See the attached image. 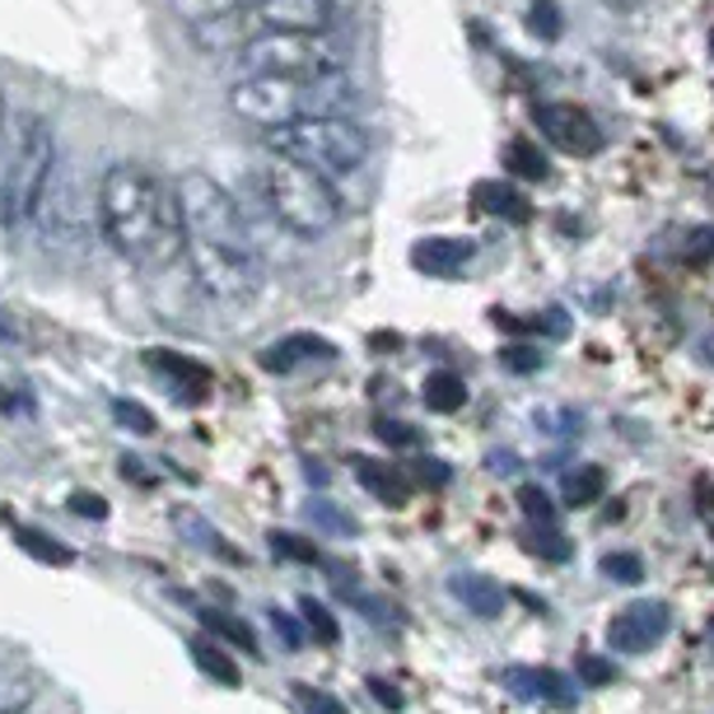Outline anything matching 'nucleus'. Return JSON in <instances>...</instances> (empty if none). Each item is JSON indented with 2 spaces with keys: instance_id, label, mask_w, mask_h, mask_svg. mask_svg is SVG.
I'll list each match as a JSON object with an SVG mask.
<instances>
[{
  "instance_id": "nucleus-1",
  "label": "nucleus",
  "mask_w": 714,
  "mask_h": 714,
  "mask_svg": "<svg viewBox=\"0 0 714 714\" xmlns=\"http://www.w3.org/2000/svg\"><path fill=\"white\" fill-rule=\"evenodd\" d=\"M174 192L182 210V258L192 262L197 285L220 304H248L262 290L266 271L234 192L201 168L178 174Z\"/></svg>"
},
{
  "instance_id": "nucleus-2",
  "label": "nucleus",
  "mask_w": 714,
  "mask_h": 714,
  "mask_svg": "<svg viewBox=\"0 0 714 714\" xmlns=\"http://www.w3.org/2000/svg\"><path fill=\"white\" fill-rule=\"evenodd\" d=\"M98 224L132 266L164 271L182 258V210L174 178L122 159L98 182Z\"/></svg>"
},
{
  "instance_id": "nucleus-3",
  "label": "nucleus",
  "mask_w": 714,
  "mask_h": 714,
  "mask_svg": "<svg viewBox=\"0 0 714 714\" xmlns=\"http://www.w3.org/2000/svg\"><path fill=\"white\" fill-rule=\"evenodd\" d=\"M252 187H258L262 206L271 220H281L294 239H323L342 224V197H336L332 178L313 174V168L294 164L276 150H266L252 164Z\"/></svg>"
},
{
  "instance_id": "nucleus-4",
  "label": "nucleus",
  "mask_w": 714,
  "mask_h": 714,
  "mask_svg": "<svg viewBox=\"0 0 714 714\" xmlns=\"http://www.w3.org/2000/svg\"><path fill=\"white\" fill-rule=\"evenodd\" d=\"M355 103V90L346 75L327 80H285V75H239L229 90V108H234L248 126L276 132L285 122L318 117V113H346Z\"/></svg>"
},
{
  "instance_id": "nucleus-5",
  "label": "nucleus",
  "mask_w": 714,
  "mask_h": 714,
  "mask_svg": "<svg viewBox=\"0 0 714 714\" xmlns=\"http://www.w3.org/2000/svg\"><path fill=\"white\" fill-rule=\"evenodd\" d=\"M266 150L304 164L323 178H346V174H360V164L369 159V136L346 113H318L266 132Z\"/></svg>"
},
{
  "instance_id": "nucleus-6",
  "label": "nucleus",
  "mask_w": 714,
  "mask_h": 714,
  "mask_svg": "<svg viewBox=\"0 0 714 714\" xmlns=\"http://www.w3.org/2000/svg\"><path fill=\"white\" fill-rule=\"evenodd\" d=\"M350 52L336 33H290L258 29L239 42V75H285V80H327L346 75Z\"/></svg>"
},
{
  "instance_id": "nucleus-7",
  "label": "nucleus",
  "mask_w": 714,
  "mask_h": 714,
  "mask_svg": "<svg viewBox=\"0 0 714 714\" xmlns=\"http://www.w3.org/2000/svg\"><path fill=\"white\" fill-rule=\"evenodd\" d=\"M52 182H56V136L42 117H24L19 122V145H14V164L6 178L0 220L10 229H24L29 220H38V206Z\"/></svg>"
},
{
  "instance_id": "nucleus-8",
  "label": "nucleus",
  "mask_w": 714,
  "mask_h": 714,
  "mask_svg": "<svg viewBox=\"0 0 714 714\" xmlns=\"http://www.w3.org/2000/svg\"><path fill=\"white\" fill-rule=\"evenodd\" d=\"M355 0H252L248 19L258 29H290V33H332L346 24Z\"/></svg>"
},
{
  "instance_id": "nucleus-9",
  "label": "nucleus",
  "mask_w": 714,
  "mask_h": 714,
  "mask_svg": "<svg viewBox=\"0 0 714 714\" xmlns=\"http://www.w3.org/2000/svg\"><path fill=\"white\" fill-rule=\"evenodd\" d=\"M542 136L565 155H598L602 150V126L575 103H542L537 108Z\"/></svg>"
},
{
  "instance_id": "nucleus-10",
  "label": "nucleus",
  "mask_w": 714,
  "mask_h": 714,
  "mask_svg": "<svg viewBox=\"0 0 714 714\" xmlns=\"http://www.w3.org/2000/svg\"><path fill=\"white\" fill-rule=\"evenodd\" d=\"M668 636V607L663 602H630L607 621V644L621 654H644L649 644Z\"/></svg>"
},
{
  "instance_id": "nucleus-11",
  "label": "nucleus",
  "mask_w": 714,
  "mask_h": 714,
  "mask_svg": "<svg viewBox=\"0 0 714 714\" xmlns=\"http://www.w3.org/2000/svg\"><path fill=\"white\" fill-rule=\"evenodd\" d=\"M472 262V243L468 239H449V234H430L411 248V266L426 271L434 281H453L462 266Z\"/></svg>"
},
{
  "instance_id": "nucleus-12",
  "label": "nucleus",
  "mask_w": 714,
  "mask_h": 714,
  "mask_svg": "<svg viewBox=\"0 0 714 714\" xmlns=\"http://www.w3.org/2000/svg\"><path fill=\"white\" fill-rule=\"evenodd\" d=\"M308 360H332V342H323V336H313V332H294L285 342L262 350V369H271V374H290Z\"/></svg>"
},
{
  "instance_id": "nucleus-13",
  "label": "nucleus",
  "mask_w": 714,
  "mask_h": 714,
  "mask_svg": "<svg viewBox=\"0 0 714 714\" xmlns=\"http://www.w3.org/2000/svg\"><path fill=\"white\" fill-rule=\"evenodd\" d=\"M504 686H514L523 701H552V705H570L575 691L570 682L552 668H504Z\"/></svg>"
},
{
  "instance_id": "nucleus-14",
  "label": "nucleus",
  "mask_w": 714,
  "mask_h": 714,
  "mask_svg": "<svg viewBox=\"0 0 714 714\" xmlns=\"http://www.w3.org/2000/svg\"><path fill=\"white\" fill-rule=\"evenodd\" d=\"M145 365L168 374L178 388H187V397H206V388H210V369L201 360H192V355H182V350H150L145 355Z\"/></svg>"
},
{
  "instance_id": "nucleus-15",
  "label": "nucleus",
  "mask_w": 714,
  "mask_h": 714,
  "mask_svg": "<svg viewBox=\"0 0 714 714\" xmlns=\"http://www.w3.org/2000/svg\"><path fill=\"white\" fill-rule=\"evenodd\" d=\"M355 476L365 481V491H374L384 504H407V481L397 468L388 462H374V458H355Z\"/></svg>"
},
{
  "instance_id": "nucleus-16",
  "label": "nucleus",
  "mask_w": 714,
  "mask_h": 714,
  "mask_svg": "<svg viewBox=\"0 0 714 714\" xmlns=\"http://www.w3.org/2000/svg\"><path fill=\"white\" fill-rule=\"evenodd\" d=\"M248 6L252 0H168V10L192 29H210V24H220V19H234Z\"/></svg>"
},
{
  "instance_id": "nucleus-17",
  "label": "nucleus",
  "mask_w": 714,
  "mask_h": 714,
  "mask_svg": "<svg viewBox=\"0 0 714 714\" xmlns=\"http://www.w3.org/2000/svg\"><path fill=\"white\" fill-rule=\"evenodd\" d=\"M453 594L472 607L476 617H500L504 612V594H500V584H491L486 575H453Z\"/></svg>"
},
{
  "instance_id": "nucleus-18",
  "label": "nucleus",
  "mask_w": 714,
  "mask_h": 714,
  "mask_svg": "<svg viewBox=\"0 0 714 714\" xmlns=\"http://www.w3.org/2000/svg\"><path fill=\"white\" fill-rule=\"evenodd\" d=\"M462 402H468V384H462V374L453 369H434L426 378V407L439 411V416H453L462 411Z\"/></svg>"
},
{
  "instance_id": "nucleus-19",
  "label": "nucleus",
  "mask_w": 714,
  "mask_h": 714,
  "mask_svg": "<svg viewBox=\"0 0 714 714\" xmlns=\"http://www.w3.org/2000/svg\"><path fill=\"white\" fill-rule=\"evenodd\" d=\"M10 537H14V546H24V552H29L33 560H42V565H71V560H75L71 546L52 542L48 533L29 528V523H10Z\"/></svg>"
},
{
  "instance_id": "nucleus-20",
  "label": "nucleus",
  "mask_w": 714,
  "mask_h": 714,
  "mask_svg": "<svg viewBox=\"0 0 714 714\" xmlns=\"http://www.w3.org/2000/svg\"><path fill=\"white\" fill-rule=\"evenodd\" d=\"M192 659H197V668L206 672V678H216L220 686H243V672H239V663L229 659L220 644L197 640V644H192Z\"/></svg>"
},
{
  "instance_id": "nucleus-21",
  "label": "nucleus",
  "mask_w": 714,
  "mask_h": 714,
  "mask_svg": "<svg viewBox=\"0 0 714 714\" xmlns=\"http://www.w3.org/2000/svg\"><path fill=\"white\" fill-rule=\"evenodd\" d=\"M602 491H607V472L594 468V462L565 476V504H575V510H588L594 500H602Z\"/></svg>"
},
{
  "instance_id": "nucleus-22",
  "label": "nucleus",
  "mask_w": 714,
  "mask_h": 714,
  "mask_svg": "<svg viewBox=\"0 0 714 714\" xmlns=\"http://www.w3.org/2000/svg\"><path fill=\"white\" fill-rule=\"evenodd\" d=\"M476 201L481 210H491V216H504V220H528V206L514 187H500V182H476Z\"/></svg>"
},
{
  "instance_id": "nucleus-23",
  "label": "nucleus",
  "mask_w": 714,
  "mask_h": 714,
  "mask_svg": "<svg viewBox=\"0 0 714 714\" xmlns=\"http://www.w3.org/2000/svg\"><path fill=\"white\" fill-rule=\"evenodd\" d=\"M29 701H33V682L10 663H0V714H24Z\"/></svg>"
},
{
  "instance_id": "nucleus-24",
  "label": "nucleus",
  "mask_w": 714,
  "mask_h": 714,
  "mask_svg": "<svg viewBox=\"0 0 714 714\" xmlns=\"http://www.w3.org/2000/svg\"><path fill=\"white\" fill-rule=\"evenodd\" d=\"M201 621H206L210 630H216V636H224L229 644L248 649V654H262V649H258V636H252V626H248V621L224 617V612H206V607H201Z\"/></svg>"
},
{
  "instance_id": "nucleus-25",
  "label": "nucleus",
  "mask_w": 714,
  "mask_h": 714,
  "mask_svg": "<svg viewBox=\"0 0 714 714\" xmlns=\"http://www.w3.org/2000/svg\"><path fill=\"white\" fill-rule=\"evenodd\" d=\"M504 159H510V168H514L518 178H546V155L537 150L528 136H514L510 140V155H504Z\"/></svg>"
},
{
  "instance_id": "nucleus-26",
  "label": "nucleus",
  "mask_w": 714,
  "mask_h": 714,
  "mask_svg": "<svg viewBox=\"0 0 714 714\" xmlns=\"http://www.w3.org/2000/svg\"><path fill=\"white\" fill-rule=\"evenodd\" d=\"M300 612H304V626H308V636L318 640V644H336V640H342V626H336V617L327 612L323 602L304 598V602H300Z\"/></svg>"
},
{
  "instance_id": "nucleus-27",
  "label": "nucleus",
  "mask_w": 714,
  "mask_h": 714,
  "mask_svg": "<svg viewBox=\"0 0 714 714\" xmlns=\"http://www.w3.org/2000/svg\"><path fill=\"white\" fill-rule=\"evenodd\" d=\"M174 523H178L182 533H192V537H187L192 546H206V552H220V556H234V552H229V546L216 537V528H210V523H201L192 510H178V514H174Z\"/></svg>"
},
{
  "instance_id": "nucleus-28",
  "label": "nucleus",
  "mask_w": 714,
  "mask_h": 714,
  "mask_svg": "<svg viewBox=\"0 0 714 714\" xmlns=\"http://www.w3.org/2000/svg\"><path fill=\"white\" fill-rule=\"evenodd\" d=\"M528 552H537L542 560H565L570 556V542L556 533V523H537V533L528 537Z\"/></svg>"
},
{
  "instance_id": "nucleus-29",
  "label": "nucleus",
  "mask_w": 714,
  "mask_h": 714,
  "mask_svg": "<svg viewBox=\"0 0 714 714\" xmlns=\"http://www.w3.org/2000/svg\"><path fill=\"white\" fill-rule=\"evenodd\" d=\"M602 575L617 579V584H640L644 579V565H640L636 552H612V556H602Z\"/></svg>"
},
{
  "instance_id": "nucleus-30",
  "label": "nucleus",
  "mask_w": 714,
  "mask_h": 714,
  "mask_svg": "<svg viewBox=\"0 0 714 714\" xmlns=\"http://www.w3.org/2000/svg\"><path fill=\"white\" fill-rule=\"evenodd\" d=\"M575 668H579V678H584V686H612V663L607 659H598V654H579L575 659Z\"/></svg>"
},
{
  "instance_id": "nucleus-31",
  "label": "nucleus",
  "mask_w": 714,
  "mask_h": 714,
  "mask_svg": "<svg viewBox=\"0 0 714 714\" xmlns=\"http://www.w3.org/2000/svg\"><path fill=\"white\" fill-rule=\"evenodd\" d=\"M374 434L384 439L388 449H416V444H420V434H416L411 426H402V420H378Z\"/></svg>"
},
{
  "instance_id": "nucleus-32",
  "label": "nucleus",
  "mask_w": 714,
  "mask_h": 714,
  "mask_svg": "<svg viewBox=\"0 0 714 714\" xmlns=\"http://www.w3.org/2000/svg\"><path fill=\"white\" fill-rule=\"evenodd\" d=\"M113 411H117V420L126 430H136V434H150L155 430V411L150 407H140V402H113Z\"/></svg>"
},
{
  "instance_id": "nucleus-33",
  "label": "nucleus",
  "mask_w": 714,
  "mask_h": 714,
  "mask_svg": "<svg viewBox=\"0 0 714 714\" xmlns=\"http://www.w3.org/2000/svg\"><path fill=\"white\" fill-rule=\"evenodd\" d=\"M518 504H523V514H528L533 523H556L552 500H546L537 486H523V491H518Z\"/></svg>"
},
{
  "instance_id": "nucleus-34",
  "label": "nucleus",
  "mask_w": 714,
  "mask_h": 714,
  "mask_svg": "<svg viewBox=\"0 0 714 714\" xmlns=\"http://www.w3.org/2000/svg\"><path fill=\"white\" fill-rule=\"evenodd\" d=\"M533 29L552 42V38H560V10H556V0H537L533 6Z\"/></svg>"
},
{
  "instance_id": "nucleus-35",
  "label": "nucleus",
  "mask_w": 714,
  "mask_h": 714,
  "mask_svg": "<svg viewBox=\"0 0 714 714\" xmlns=\"http://www.w3.org/2000/svg\"><path fill=\"white\" fill-rule=\"evenodd\" d=\"M271 552H281V556H294V560H318V546L300 542L294 533H271Z\"/></svg>"
},
{
  "instance_id": "nucleus-36",
  "label": "nucleus",
  "mask_w": 714,
  "mask_h": 714,
  "mask_svg": "<svg viewBox=\"0 0 714 714\" xmlns=\"http://www.w3.org/2000/svg\"><path fill=\"white\" fill-rule=\"evenodd\" d=\"M14 145H19V126L6 122V132H0V201H6V178H10V164H14Z\"/></svg>"
},
{
  "instance_id": "nucleus-37",
  "label": "nucleus",
  "mask_w": 714,
  "mask_h": 714,
  "mask_svg": "<svg viewBox=\"0 0 714 714\" xmlns=\"http://www.w3.org/2000/svg\"><path fill=\"white\" fill-rule=\"evenodd\" d=\"M71 510H75L80 518H108V500L94 495V491H75V495H71Z\"/></svg>"
},
{
  "instance_id": "nucleus-38",
  "label": "nucleus",
  "mask_w": 714,
  "mask_h": 714,
  "mask_svg": "<svg viewBox=\"0 0 714 714\" xmlns=\"http://www.w3.org/2000/svg\"><path fill=\"white\" fill-rule=\"evenodd\" d=\"M682 258H686V262H710V258H714V229H696V234L686 239Z\"/></svg>"
},
{
  "instance_id": "nucleus-39",
  "label": "nucleus",
  "mask_w": 714,
  "mask_h": 714,
  "mask_svg": "<svg viewBox=\"0 0 714 714\" xmlns=\"http://www.w3.org/2000/svg\"><path fill=\"white\" fill-rule=\"evenodd\" d=\"M300 701H304L313 714H346V705H342V701H332L327 691H313V686H304V682H300Z\"/></svg>"
},
{
  "instance_id": "nucleus-40",
  "label": "nucleus",
  "mask_w": 714,
  "mask_h": 714,
  "mask_svg": "<svg viewBox=\"0 0 714 714\" xmlns=\"http://www.w3.org/2000/svg\"><path fill=\"white\" fill-rule=\"evenodd\" d=\"M542 365V355L528 350V346H514V350H504V369H514V374H528Z\"/></svg>"
},
{
  "instance_id": "nucleus-41",
  "label": "nucleus",
  "mask_w": 714,
  "mask_h": 714,
  "mask_svg": "<svg viewBox=\"0 0 714 714\" xmlns=\"http://www.w3.org/2000/svg\"><path fill=\"white\" fill-rule=\"evenodd\" d=\"M416 472H420V481H430V486H444V481H449V468L439 458H420Z\"/></svg>"
},
{
  "instance_id": "nucleus-42",
  "label": "nucleus",
  "mask_w": 714,
  "mask_h": 714,
  "mask_svg": "<svg viewBox=\"0 0 714 714\" xmlns=\"http://www.w3.org/2000/svg\"><path fill=\"white\" fill-rule=\"evenodd\" d=\"M271 626H276L281 630V636H285V649H300L304 644V636H300V626H294L285 612H271Z\"/></svg>"
},
{
  "instance_id": "nucleus-43",
  "label": "nucleus",
  "mask_w": 714,
  "mask_h": 714,
  "mask_svg": "<svg viewBox=\"0 0 714 714\" xmlns=\"http://www.w3.org/2000/svg\"><path fill=\"white\" fill-rule=\"evenodd\" d=\"M369 686H374V696H378V701H384L388 710H402V696H397V691H392V682H384V678H374Z\"/></svg>"
},
{
  "instance_id": "nucleus-44",
  "label": "nucleus",
  "mask_w": 714,
  "mask_h": 714,
  "mask_svg": "<svg viewBox=\"0 0 714 714\" xmlns=\"http://www.w3.org/2000/svg\"><path fill=\"white\" fill-rule=\"evenodd\" d=\"M0 342H14V327H10L6 313H0Z\"/></svg>"
},
{
  "instance_id": "nucleus-45",
  "label": "nucleus",
  "mask_w": 714,
  "mask_h": 714,
  "mask_svg": "<svg viewBox=\"0 0 714 714\" xmlns=\"http://www.w3.org/2000/svg\"><path fill=\"white\" fill-rule=\"evenodd\" d=\"M0 132H6V94H0Z\"/></svg>"
},
{
  "instance_id": "nucleus-46",
  "label": "nucleus",
  "mask_w": 714,
  "mask_h": 714,
  "mask_svg": "<svg viewBox=\"0 0 714 714\" xmlns=\"http://www.w3.org/2000/svg\"><path fill=\"white\" fill-rule=\"evenodd\" d=\"M0 523H6V510H0Z\"/></svg>"
},
{
  "instance_id": "nucleus-47",
  "label": "nucleus",
  "mask_w": 714,
  "mask_h": 714,
  "mask_svg": "<svg viewBox=\"0 0 714 714\" xmlns=\"http://www.w3.org/2000/svg\"><path fill=\"white\" fill-rule=\"evenodd\" d=\"M710 42H714V38H710Z\"/></svg>"
}]
</instances>
